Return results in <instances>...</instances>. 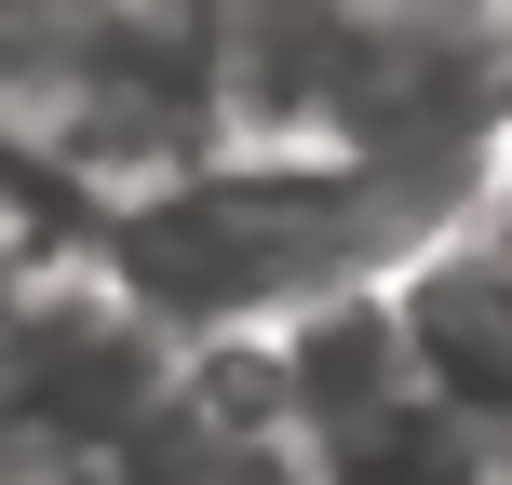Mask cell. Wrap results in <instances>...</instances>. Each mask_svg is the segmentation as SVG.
Masks as SVG:
<instances>
[{"instance_id": "1", "label": "cell", "mask_w": 512, "mask_h": 485, "mask_svg": "<svg viewBox=\"0 0 512 485\" xmlns=\"http://www.w3.org/2000/svg\"><path fill=\"white\" fill-rule=\"evenodd\" d=\"M499 189V176H486ZM472 189L432 176H364V162H243L203 149L149 189H108L95 216V283L162 337V351H216V337H270L283 310L378 283L418 230H445Z\"/></svg>"}, {"instance_id": "2", "label": "cell", "mask_w": 512, "mask_h": 485, "mask_svg": "<svg viewBox=\"0 0 512 485\" xmlns=\"http://www.w3.org/2000/svg\"><path fill=\"white\" fill-rule=\"evenodd\" d=\"M0 135L81 189H149L216 149V0H0Z\"/></svg>"}, {"instance_id": "3", "label": "cell", "mask_w": 512, "mask_h": 485, "mask_svg": "<svg viewBox=\"0 0 512 485\" xmlns=\"http://www.w3.org/2000/svg\"><path fill=\"white\" fill-rule=\"evenodd\" d=\"M162 378L176 351L95 283V256L0 283V485H95Z\"/></svg>"}, {"instance_id": "4", "label": "cell", "mask_w": 512, "mask_h": 485, "mask_svg": "<svg viewBox=\"0 0 512 485\" xmlns=\"http://www.w3.org/2000/svg\"><path fill=\"white\" fill-rule=\"evenodd\" d=\"M378 310H391V351H405V391L432 418H459L486 459H512V176L391 256Z\"/></svg>"}, {"instance_id": "5", "label": "cell", "mask_w": 512, "mask_h": 485, "mask_svg": "<svg viewBox=\"0 0 512 485\" xmlns=\"http://www.w3.org/2000/svg\"><path fill=\"white\" fill-rule=\"evenodd\" d=\"M270 378H283V405H297V432H310V445L351 432L364 405H391V391H405V351H391L378 283H337V297L283 310V324H270Z\"/></svg>"}, {"instance_id": "6", "label": "cell", "mask_w": 512, "mask_h": 485, "mask_svg": "<svg viewBox=\"0 0 512 485\" xmlns=\"http://www.w3.org/2000/svg\"><path fill=\"white\" fill-rule=\"evenodd\" d=\"M512 459H486V445L459 432V418H432L418 391H391V405H364L351 432L310 445V485H499Z\"/></svg>"}, {"instance_id": "7", "label": "cell", "mask_w": 512, "mask_h": 485, "mask_svg": "<svg viewBox=\"0 0 512 485\" xmlns=\"http://www.w3.org/2000/svg\"><path fill=\"white\" fill-rule=\"evenodd\" d=\"M418 14H445V27H486V41H512V0H418Z\"/></svg>"}, {"instance_id": "8", "label": "cell", "mask_w": 512, "mask_h": 485, "mask_svg": "<svg viewBox=\"0 0 512 485\" xmlns=\"http://www.w3.org/2000/svg\"><path fill=\"white\" fill-rule=\"evenodd\" d=\"M499 485H512V472H499Z\"/></svg>"}]
</instances>
